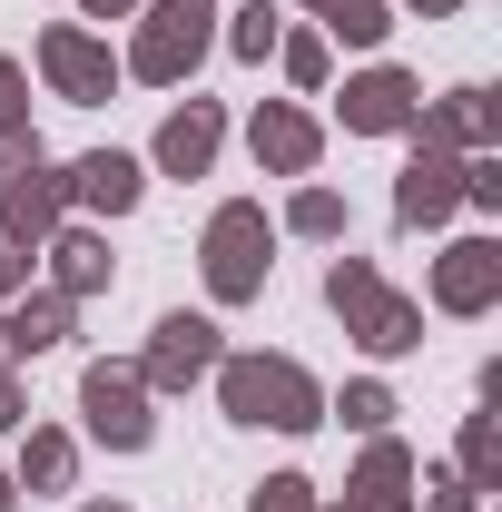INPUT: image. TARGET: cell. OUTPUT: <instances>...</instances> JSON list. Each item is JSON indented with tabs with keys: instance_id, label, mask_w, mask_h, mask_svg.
Wrapping results in <instances>:
<instances>
[{
	"instance_id": "6da1fadb",
	"label": "cell",
	"mask_w": 502,
	"mask_h": 512,
	"mask_svg": "<svg viewBox=\"0 0 502 512\" xmlns=\"http://www.w3.org/2000/svg\"><path fill=\"white\" fill-rule=\"evenodd\" d=\"M217 404H227V424H256V434H315L325 424V384L296 355H217Z\"/></svg>"
},
{
	"instance_id": "7a4b0ae2",
	"label": "cell",
	"mask_w": 502,
	"mask_h": 512,
	"mask_svg": "<svg viewBox=\"0 0 502 512\" xmlns=\"http://www.w3.org/2000/svg\"><path fill=\"white\" fill-rule=\"evenodd\" d=\"M325 306L345 316V335L365 355H414L424 345V306L404 286H384V266H365V256H335L325 266Z\"/></svg>"
},
{
	"instance_id": "3957f363",
	"label": "cell",
	"mask_w": 502,
	"mask_h": 512,
	"mask_svg": "<svg viewBox=\"0 0 502 512\" xmlns=\"http://www.w3.org/2000/svg\"><path fill=\"white\" fill-rule=\"evenodd\" d=\"M276 227H266V207L256 197H227L217 217H207V247H197V266H207V296L217 306H256L266 296V266H276Z\"/></svg>"
},
{
	"instance_id": "277c9868",
	"label": "cell",
	"mask_w": 502,
	"mask_h": 512,
	"mask_svg": "<svg viewBox=\"0 0 502 512\" xmlns=\"http://www.w3.org/2000/svg\"><path fill=\"white\" fill-rule=\"evenodd\" d=\"M207 40H217V30H207V0H158V10L138 20V50H128L119 69L148 79V89H178V79L207 60Z\"/></svg>"
},
{
	"instance_id": "5b68a950",
	"label": "cell",
	"mask_w": 502,
	"mask_h": 512,
	"mask_svg": "<svg viewBox=\"0 0 502 512\" xmlns=\"http://www.w3.org/2000/svg\"><path fill=\"white\" fill-rule=\"evenodd\" d=\"M79 414H89V434L109 453H148V434H158L138 365H89V375H79Z\"/></svg>"
},
{
	"instance_id": "8992f818",
	"label": "cell",
	"mask_w": 502,
	"mask_h": 512,
	"mask_svg": "<svg viewBox=\"0 0 502 512\" xmlns=\"http://www.w3.org/2000/svg\"><path fill=\"white\" fill-rule=\"evenodd\" d=\"M40 79L60 89L69 109H99V99L119 89V60H109V40H89L79 20H50V30H40Z\"/></svg>"
},
{
	"instance_id": "52a82bcc",
	"label": "cell",
	"mask_w": 502,
	"mask_h": 512,
	"mask_svg": "<svg viewBox=\"0 0 502 512\" xmlns=\"http://www.w3.org/2000/svg\"><path fill=\"white\" fill-rule=\"evenodd\" d=\"M60 207H69V188H60L50 158L20 168V178H0V247H10V256H40L50 237H60Z\"/></svg>"
},
{
	"instance_id": "ba28073f",
	"label": "cell",
	"mask_w": 502,
	"mask_h": 512,
	"mask_svg": "<svg viewBox=\"0 0 502 512\" xmlns=\"http://www.w3.org/2000/svg\"><path fill=\"white\" fill-rule=\"evenodd\" d=\"M217 325L207 316H158V335H148V365H138V384L148 394H188L197 375H217Z\"/></svg>"
},
{
	"instance_id": "9c48e42d",
	"label": "cell",
	"mask_w": 502,
	"mask_h": 512,
	"mask_svg": "<svg viewBox=\"0 0 502 512\" xmlns=\"http://www.w3.org/2000/svg\"><path fill=\"white\" fill-rule=\"evenodd\" d=\"M434 306L443 316H493L502 306V237H453L434 256Z\"/></svg>"
},
{
	"instance_id": "30bf717a",
	"label": "cell",
	"mask_w": 502,
	"mask_h": 512,
	"mask_svg": "<svg viewBox=\"0 0 502 512\" xmlns=\"http://www.w3.org/2000/svg\"><path fill=\"white\" fill-rule=\"evenodd\" d=\"M345 128L355 138H404V128L424 119V79H404V69H365V79H345Z\"/></svg>"
},
{
	"instance_id": "8fae6325",
	"label": "cell",
	"mask_w": 502,
	"mask_h": 512,
	"mask_svg": "<svg viewBox=\"0 0 502 512\" xmlns=\"http://www.w3.org/2000/svg\"><path fill=\"white\" fill-rule=\"evenodd\" d=\"M463 207V158L434 148V138H414V158H404V178H394V217L404 227H443Z\"/></svg>"
},
{
	"instance_id": "7c38bea8",
	"label": "cell",
	"mask_w": 502,
	"mask_h": 512,
	"mask_svg": "<svg viewBox=\"0 0 502 512\" xmlns=\"http://www.w3.org/2000/svg\"><path fill=\"white\" fill-rule=\"evenodd\" d=\"M247 148H256V168H276V178H306L315 158H325V128L296 109V99H266L247 119Z\"/></svg>"
},
{
	"instance_id": "4fadbf2b",
	"label": "cell",
	"mask_w": 502,
	"mask_h": 512,
	"mask_svg": "<svg viewBox=\"0 0 502 512\" xmlns=\"http://www.w3.org/2000/svg\"><path fill=\"white\" fill-rule=\"evenodd\" d=\"M60 188H69V207H89V217H128L138 188H148V168H138L128 148H89L79 168H60Z\"/></svg>"
},
{
	"instance_id": "5bb4252c",
	"label": "cell",
	"mask_w": 502,
	"mask_h": 512,
	"mask_svg": "<svg viewBox=\"0 0 502 512\" xmlns=\"http://www.w3.org/2000/svg\"><path fill=\"white\" fill-rule=\"evenodd\" d=\"M217 148H227V109H217V99L168 109V128H158V168H168V178H207Z\"/></svg>"
},
{
	"instance_id": "9a60e30c",
	"label": "cell",
	"mask_w": 502,
	"mask_h": 512,
	"mask_svg": "<svg viewBox=\"0 0 502 512\" xmlns=\"http://www.w3.org/2000/svg\"><path fill=\"white\" fill-rule=\"evenodd\" d=\"M345 512H414V453L394 434H365V463L345 483Z\"/></svg>"
},
{
	"instance_id": "2e32d148",
	"label": "cell",
	"mask_w": 502,
	"mask_h": 512,
	"mask_svg": "<svg viewBox=\"0 0 502 512\" xmlns=\"http://www.w3.org/2000/svg\"><path fill=\"white\" fill-rule=\"evenodd\" d=\"M50 345H69V296L60 286L0 306V365H30V355H50Z\"/></svg>"
},
{
	"instance_id": "e0dca14e",
	"label": "cell",
	"mask_w": 502,
	"mask_h": 512,
	"mask_svg": "<svg viewBox=\"0 0 502 512\" xmlns=\"http://www.w3.org/2000/svg\"><path fill=\"white\" fill-rule=\"evenodd\" d=\"M414 138H434V148H453V158L493 148V89H443L434 109L414 119Z\"/></svg>"
},
{
	"instance_id": "ac0fdd59",
	"label": "cell",
	"mask_w": 502,
	"mask_h": 512,
	"mask_svg": "<svg viewBox=\"0 0 502 512\" xmlns=\"http://www.w3.org/2000/svg\"><path fill=\"white\" fill-rule=\"evenodd\" d=\"M50 276H60V296L69 306H79V296H99V286H109V276H119V266H109V237H99V227H60V237H50Z\"/></svg>"
},
{
	"instance_id": "d6986e66",
	"label": "cell",
	"mask_w": 502,
	"mask_h": 512,
	"mask_svg": "<svg viewBox=\"0 0 502 512\" xmlns=\"http://www.w3.org/2000/svg\"><path fill=\"white\" fill-rule=\"evenodd\" d=\"M69 473H79V444L69 434H50V424H30V444H20V493H69Z\"/></svg>"
},
{
	"instance_id": "ffe728a7",
	"label": "cell",
	"mask_w": 502,
	"mask_h": 512,
	"mask_svg": "<svg viewBox=\"0 0 502 512\" xmlns=\"http://www.w3.org/2000/svg\"><path fill=\"white\" fill-rule=\"evenodd\" d=\"M306 10L325 20V40H345V50H375L394 30V0H306Z\"/></svg>"
},
{
	"instance_id": "44dd1931",
	"label": "cell",
	"mask_w": 502,
	"mask_h": 512,
	"mask_svg": "<svg viewBox=\"0 0 502 512\" xmlns=\"http://www.w3.org/2000/svg\"><path fill=\"white\" fill-rule=\"evenodd\" d=\"M286 227H296V237H315V247H335V237H345V227H355V217H345V197L335 188H296V207H286Z\"/></svg>"
},
{
	"instance_id": "7402d4cb",
	"label": "cell",
	"mask_w": 502,
	"mask_h": 512,
	"mask_svg": "<svg viewBox=\"0 0 502 512\" xmlns=\"http://www.w3.org/2000/svg\"><path fill=\"white\" fill-rule=\"evenodd\" d=\"M463 483H473V493H502V424L493 414L463 424Z\"/></svg>"
},
{
	"instance_id": "603a6c76",
	"label": "cell",
	"mask_w": 502,
	"mask_h": 512,
	"mask_svg": "<svg viewBox=\"0 0 502 512\" xmlns=\"http://www.w3.org/2000/svg\"><path fill=\"white\" fill-rule=\"evenodd\" d=\"M276 60H286V79H296V89H325L335 50H325V30H276Z\"/></svg>"
},
{
	"instance_id": "cb8c5ba5",
	"label": "cell",
	"mask_w": 502,
	"mask_h": 512,
	"mask_svg": "<svg viewBox=\"0 0 502 512\" xmlns=\"http://www.w3.org/2000/svg\"><path fill=\"white\" fill-rule=\"evenodd\" d=\"M325 414H345V424H355V434H384V424H394V394H384V384L365 375V384H345V394H335V404H325Z\"/></svg>"
},
{
	"instance_id": "d4e9b609",
	"label": "cell",
	"mask_w": 502,
	"mask_h": 512,
	"mask_svg": "<svg viewBox=\"0 0 502 512\" xmlns=\"http://www.w3.org/2000/svg\"><path fill=\"white\" fill-rule=\"evenodd\" d=\"M276 30H286V20H276V0H247V10H237V30H227V50H237V60H266V50H276Z\"/></svg>"
},
{
	"instance_id": "484cf974",
	"label": "cell",
	"mask_w": 502,
	"mask_h": 512,
	"mask_svg": "<svg viewBox=\"0 0 502 512\" xmlns=\"http://www.w3.org/2000/svg\"><path fill=\"white\" fill-rule=\"evenodd\" d=\"M463 207H483V217L502 207V158H493V148H473V158H463Z\"/></svg>"
},
{
	"instance_id": "4316f807",
	"label": "cell",
	"mask_w": 502,
	"mask_h": 512,
	"mask_svg": "<svg viewBox=\"0 0 502 512\" xmlns=\"http://www.w3.org/2000/svg\"><path fill=\"white\" fill-rule=\"evenodd\" d=\"M247 512H325V503H315L306 473H276V483H256V503H247Z\"/></svg>"
},
{
	"instance_id": "83f0119b",
	"label": "cell",
	"mask_w": 502,
	"mask_h": 512,
	"mask_svg": "<svg viewBox=\"0 0 502 512\" xmlns=\"http://www.w3.org/2000/svg\"><path fill=\"white\" fill-rule=\"evenodd\" d=\"M20 168H40V128H0V178H20Z\"/></svg>"
},
{
	"instance_id": "f1b7e54d",
	"label": "cell",
	"mask_w": 502,
	"mask_h": 512,
	"mask_svg": "<svg viewBox=\"0 0 502 512\" xmlns=\"http://www.w3.org/2000/svg\"><path fill=\"white\" fill-rule=\"evenodd\" d=\"M30 119V79H20V60L0 50V128H20Z\"/></svg>"
},
{
	"instance_id": "f546056e",
	"label": "cell",
	"mask_w": 502,
	"mask_h": 512,
	"mask_svg": "<svg viewBox=\"0 0 502 512\" xmlns=\"http://www.w3.org/2000/svg\"><path fill=\"white\" fill-rule=\"evenodd\" d=\"M473 503H483V493H473L463 473H434V503H424V512H473Z\"/></svg>"
},
{
	"instance_id": "4dcf8cb0",
	"label": "cell",
	"mask_w": 502,
	"mask_h": 512,
	"mask_svg": "<svg viewBox=\"0 0 502 512\" xmlns=\"http://www.w3.org/2000/svg\"><path fill=\"white\" fill-rule=\"evenodd\" d=\"M20 424H30V394H20V375H10V365H0V434H20Z\"/></svg>"
},
{
	"instance_id": "1f68e13d",
	"label": "cell",
	"mask_w": 502,
	"mask_h": 512,
	"mask_svg": "<svg viewBox=\"0 0 502 512\" xmlns=\"http://www.w3.org/2000/svg\"><path fill=\"white\" fill-rule=\"evenodd\" d=\"M20 276H30V256H10V247H0V306L20 296Z\"/></svg>"
},
{
	"instance_id": "d6a6232c",
	"label": "cell",
	"mask_w": 502,
	"mask_h": 512,
	"mask_svg": "<svg viewBox=\"0 0 502 512\" xmlns=\"http://www.w3.org/2000/svg\"><path fill=\"white\" fill-rule=\"evenodd\" d=\"M89 20H138V0H79Z\"/></svg>"
},
{
	"instance_id": "836d02e7",
	"label": "cell",
	"mask_w": 502,
	"mask_h": 512,
	"mask_svg": "<svg viewBox=\"0 0 502 512\" xmlns=\"http://www.w3.org/2000/svg\"><path fill=\"white\" fill-rule=\"evenodd\" d=\"M404 10H424V20H453V10H463V0H404Z\"/></svg>"
},
{
	"instance_id": "e575fe53",
	"label": "cell",
	"mask_w": 502,
	"mask_h": 512,
	"mask_svg": "<svg viewBox=\"0 0 502 512\" xmlns=\"http://www.w3.org/2000/svg\"><path fill=\"white\" fill-rule=\"evenodd\" d=\"M10 503H20V483H10V473H0V512H10Z\"/></svg>"
},
{
	"instance_id": "d590c367",
	"label": "cell",
	"mask_w": 502,
	"mask_h": 512,
	"mask_svg": "<svg viewBox=\"0 0 502 512\" xmlns=\"http://www.w3.org/2000/svg\"><path fill=\"white\" fill-rule=\"evenodd\" d=\"M79 512H128V503H79Z\"/></svg>"
}]
</instances>
